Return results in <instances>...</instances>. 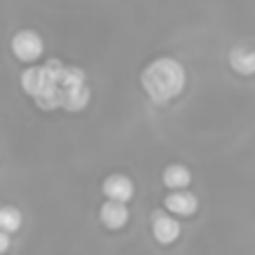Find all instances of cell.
Masks as SVG:
<instances>
[{
    "label": "cell",
    "instance_id": "cell-1",
    "mask_svg": "<svg viewBox=\"0 0 255 255\" xmlns=\"http://www.w3.org/2000/svg\"><path fill=\"white\" fill-rule=\"evenodd\" d=\"M141 85L143 92L154 103H168L177 99L186 88V70L177 58L161 56L154 58L145 70L141 72Z\"/></svg>",
    "mask_w": 255,
    "mask_h": 255
},
{
    "label": "cell",
    "instance_id": "cell-2",
    "mask_svg": "<svg viewBox=\"0 0 255 255\" xmlns=\"http://www.w3.org/2000/svg\"><path fill=\"white\" fill-rule=\"evenodd\" d=\"M43 49H45L43 38L34 29H20L11 38V52L18 61H25V63L36 61V58H40Z\"/></svg>",
    "mask_w": 255,
    "mask_h": 255
},
{
    "label": "cell",
    "instance_id": "cell-3",
    "mask_svg": "<svg viewBox=\"0 0 255 255\" xmlns=\"http://www.w3.org/2000/svg\"><path fill=\"white\" fill-rule=\"evenodd\" d=\"M99 217H101V224L110 231H119L124 229L130 220V211L124 202H115V199H108L106 204L99 211Z\"/></svg>",
    "mask_w": 255,
    "mask_h": 255
},
{
    "label": "cell",
    "instance_id": "cell-4",
    "mask_svg": "<svg viewBox=\"0 0 255 255\" xmlns=\"http://www.w3.org/2000/svg\"><path fill=\"white\" fill-rule=\"evenodd\" d=\"M163 206H166L172 215L186 217V215H193V213L197 211L199 202L193 193H188V190H172L170 195H166Z\"/></svg>",
    "mask_w": 255,
    "mask_h": 255
},
{
    "label": "cell",
    "instance_id": "cell-5",
    "mask_svg": "<svg viewBox=\"0 0 255 255\" xmlns=\"http://www.w3.org/2000/svg\"><path fill=\"white\" fill-rule=\"evenodd\" d=\"M103 193H106L108 199L128 204L132 199V195H134V184L126 175H110L103 181Z\"/></svg>",
    "mask_w": 255,
    "mask_h": 255
},
{
    "label": "cell",
    "instance_id": "cell-6",
    "mask_svg": "<svg viewBox=\"0 0 255 255\" xmlns=\"http://www.w3.org/2000/svg\"><path fill=\"white\" fill-rule=\"evenodd\" d=\"M181 233V224L170 215H157L152 217V235L159 244H172Z\"/></svg>",
    "mask_w": 255,
    "mask_h": 255
},
{
    "label": "cell",
    "instance_id": "cell-7",
    "mask_svg": "<svg viewBox=\"0 0 255 255\" xmlns=\"http://www.w3.org/2000/svg\"><path fill=\"white\" fill-rule=\"evenodd\" d=\"M229 63L238 74L253 76L255 74V47H251V45H235L229 54Z\"/></svg>",
    "mask_w": 255,
    "mask_h": 255
},
{
    "label": "cell",
    "instance_id": "cell-8",
    "mask_svg": "<svg viewBox=\"0 0 255 255\" xmlns=\"http://www.w3.org/2000/svg\"><path fill=\"white\" fill-rule=\"evenodd\" d=\"M90 92L88 85H76V88H63V110L67 112H81L90 103Z\"/></svg>",
    "mask_w": 255,
    "mask_h": 255
},
{
    "label": "cell",
    "instance_id": "cell-9",
    "mask_svg": "<svg viewBox=\"0 0 255 255\" xmlns=\"http://www.w3.org/2000/svg\"><path fill=\"white\" fill-rule=\"evenodd\" d=\"M193 175L184 163H170V166L163 170V184L170 190H186V186L190 184Z\"/></svg>",
    "mask_w": 255,
    "mask_h": 255
},
{
    "label": "cell",
    "instance_id": "cell-10",
    "mask_svg": "<svg viewBox=\"0 0 255 255\" xmlns=\"http://www.w3.org/2000/svg\"><path fill=\"white\" fill-rule=\"evenodd\" d=\"M0 226H2V231H7V233L18 231L22 226L20 211H18V208H13V206H4L2 211H0Z\"/></svg>",
    "mask_w": 255,
    "mask_h": 255
},
{
    "label": "cell",
    "instance_id": "cell-11",
    "mask_svg": "<svg viewBox=\"0 0 255 255\" xmlns=\"http://www.w3.org/2000/svg\"><path fill=\"white\" fill-rule=\"evenodd\" d=\"M61 88H76V85H85V74L81 67H70L65 65L61 72V79H58Z\"/></svg>",
    "mask_w": 255,
    "mask_h": 255
},
{
    "label": "cell",
    "instance_id": "cell-12",
    "mask_svg": "<svg viewBox=\"0 0 255 255\" xmlns=\"http://www.w3.org/2000/svg\"><path fill=\"white\" fill-rule=\"evenodd\" d=\"M7 249H9V233L2 231V235H0V251L7 253Z\"/></svg>",
    "mask_w": 255,
    "mask_h": 255
}]
</instances>
